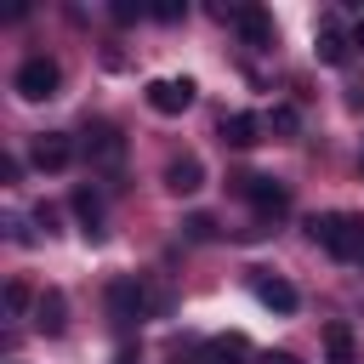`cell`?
I'll return each instance as SVG.
<instances>
[{
  "label": "cell",
  "instance_id": "20",
  "mask_svg": "<svg viewBox=\"0 0 364 364\" xmlns=\"http://www.w3.org/2000/svg\"><path fill=\"white\" fill-rule=\"evenodd\" d=\"M136 17H148V6H125V0L114 6V23H136Z\"/></svg>",
  "mask_w": 364,
  "mask_h": 364
},
{
  "label": "cell",
  "instance_id": "9",
  "mask_svg": "<svg viewBox=\"0 0 364 364\" xmlns=\"http://www.w3.org/2000/svg\"><path fill=\"white\" fill-rule=\"evenodd\" d=\"M216 17H228V23L245 34V46H273V40H279V28H273V17H267L262 6H233V11L222 6Z\"/></svg>",
  "mask_w": 364,
  "mask_h": 364
},
{
  "label": "cell",
  "instance_id": "1",
  "mask_svg": "<svg viewBox=\"0 0 364 364\" xmlns=\"http://www.w3.org/2000/svg\"><path fill=\"white\" fill-rule=\"evenodd\" d=\"M307 233L336 256V262H358V245H364V216H347V210H324L307 222Z\"/></svg>",
  "mask_w": 364,
  "mask_h": 364
},
{
  "label": "cell",
  "instance_id": "19",
  "mask_svg": "<svg viewBox=\"0 0 364 364\" xmlns=\"http://www.w3.org/2000/svg\"><path fill=\"white\" fill-rule=\"evenodd\" d=\"M28 307H34V296H28V284H17V279H11V284H6V313H11V318H23Z\"/></svg>",
  "mask_w": 364,
  "mask_h": 364
},
{
  "label": "cell",
  "instance_id": "18",
  "mask_svg": "<svg viewBox=\"0 0 364 364\" xmlns=\"http://www.w3.org/2000/svg\"><path fill=\"white\" fill-rule=\"evenodd\" d=\"M182 233H188L193 245H210V239H216V222H210L205 210H193V216H182Z\"/></svg>",
  "mask_w": 364,
  "mask_h": 364
},
{
  "label": "cell",
  "instance_id": "8",
  "mask_svg": "<svg viewBox=\"0 0 364 364\" xmlns=\"http://www.w3.org/2000/svg\"><path fill=\"white\" fill-rule=\"evenodd\" d=\"M313 51H318V63H330V68H341L347 57H353V34L341 28V17L330 11V17H318V28H313Z\"/></svg>",
  "mask_w": 364,
  "mask_h": 364
},
{
  "label": "cell",
  "instance_id": "2",
  "mask_svg": "<svg viewBox=\"0 0 364 364\" xmlns=\"http://www.w3.org/2000/svg\"><path fill=\"white\" fill-rule=\"evenodd\" d=\"M57 85H63V68H57V57H46V51L23 57L17 74H11V91H17L23 102H46V97H57Z\"/></svg>",
  "mask_w": 364,
  "mask_h": 364
},
{
  "label": "cell",
  "instance_id": "24",
  "mask_svg": "<svg viewBox=\"0 0 364 364\" xmlns=\"http://www.w3.org/2000/svg\"><path fill=\"white\" fill-rule=\"evenodd\" d=\"M34 222H40L46 233H57V210H51V205H40V210H34Z\"/></svg>",
  "mask_w": 364,
  "mask_h": 364
},
{
  "label": "cell",
  "instance_id": "3",
  "mask_svg": "<svg viewBox=\"0 0 364 364\" xmlns=\"http://www.w3.org/2000/svg\"><path fill=\"white\" fill-rule=\"evenodd\" d=\"M80 154H85V165L91 171H119L125 165V136H119V125H108V119H91L85 131H80Z\"/></svg>",
  "mask_w": 364,
  "mask_h": 364
},
{
  "label": "cell",
  "instance_id": "21",
  "mask_svg": "<svg viewBox=\"0 0 364 364\" xmlns=\"http://www.w3.org/2000/svg\"><path fill=\"white\" fill-rule=\"evenodd\" d=\"M256 364H301V358H296V353H284V347H267Z\"/></svg>",
  "mask_w": 364,
  "mask_h": 364
},
{
  "label": "cell",
  "instance_id": "10",
  "mask_svg": "<svg viewBox=\"0 0 364 364\" xmlns=\"http://www.w3.org/2000/svg\"><path fill=\"white\" fill-rule=\"evenodd\" d=\"M165 188H171V193H199V188H205V159H199V154L165 159Z\"/></svg>",
  "mask_w": 364,
  "mask_h": 364
},
{
  "label": "cell",
  "instance_id": "25",
  "mask_svg": "<svg viewBox=\"0 0 364 364\" xmlns=\"http://www.w3.org/2000/svg\"><path fill=\"white\" fill-rule=\"evenodd\" d=\"M114 364H142V353H136V347H119V353H114Z\"/></svg>",
  "mask_w": 364,
  "mask_h": 364
},
{
  "label": "cell",
  "instance_id": "11",
  "mask_svg": "<svg viewBox=\"0 0 364 364\" xmlns=\"http://www.w3.org/2000/svg\"><path fill=\"white\" fill-rule=\"evenodd\" d=\"M34 330L40 336H63L68 330V296L63 290H40L34 296Z\"/></svg>",
  "mask_w": 364,
  "mask_h": 364
},
{
  "label": "cell",
  "instance_id": "22",
  "mask_svg": "<svg viewBox=\"0 0 364 364\" xmlns=\"http://www.w3.org/2000/svg\"><path fill=\"white\" fill-rule=\"evenodd\" d=\"M148 17H159V23H176V17H182V6H171V0H165V6H148Z\"/></svg>",
  "mask_w": 364,
  "mask_h": 364
},
{
  "label": "cell",
  "instance_id": "12",
  "mask_svg": "<svg viewBox=\"0 0 364 364\" xmlns=\"http://www.w3.org/2000/svg\"><path fill=\"white\" fill-rule=\"evenodd\" d=\"M68 205H74V216H80V233H85L91 245H102V193H97V188H74Z\"/></svg>",
  "mask_w": 364,
  "mask_h": 364
},
{
  "label": "cell",
  "instance_id": "7",
  "mask_svg": "<svg viewBox=\"0 0 364 364\" xmlns=\"http://www.w3.org/2000/svg\"><path fill=\"white\" fill-rule=\"evenodd\" d=\"M74 154H80V142H74V136H63V131H40V136L28 142V165H34V171H46V176L68 171V165H74Z\"/></svg>",
  "mask_w": 364,
  "mask_h": 364
},
{
  "label": "cell",
  "instance_id": "16",
  "mask_svg": "<svg viewBox=\"0 0 364 364\" xmlns=\"http://www.w3.org/2000/svg\"><path fill=\"white\" fill-rule=\"evenodd\" d=\"M324 353H330V364H358L353 330H347V324H324Z\"/></svg>",
  "mask_w": 364,
  "mask_h": 364
},
{
  "label": "cell",
  "instance_id": "15",
  "mask_svg": "<svg viewBox=\"0 0 364 364\" xmlns=\"http://www.w3.org/2000/svg\"><path fill=\"white\" fill-rule=\"evenodd\" d=\"M245 336H216V341H205L199 347V364H245Z\"/></svg>",
  "mask_w": 364,
  "mask_h": 364
},
{
  "label": "cell",
  "instance_id": "14",
  "mask_svg": "<svg viewBox=\"0 0 364 364\" xmlns=\"http://www.w3.org/2000/svg\"><path fill=\"white\" fill-rule=\"evenodd\" d=\"M250 290H256V301H262V307H273V313H296V284L256 273V279H250Z\"/></svg>",
  "mask_w": 364,
  "mask_h": 364
},
{
  "label": "cell",
  "instance_id": "6",
  "mask_svg": "<svg viewBox=\"0 0 364 364\" xmlns=\"http://www.w3.org/2000/svg\"><path fill=\"white\" fill-rule=\"evenodd\" d=\"M148 108L154 114H165V119H176V114H188L193 108V97H199V85L188 80V74H171V80H148Z\"/></svg>",
  "mask_w": 364,
  "mask_h": 364
},
{
  "label": "cell",
  "instance_id": "23",
  "mask_svg": "<svg viewBox=\"0 0 364 364\" xmlns=\"http://www.w3.org/2000/svg\"><path fill=\"white\" fill-rule=\"evenodd\" d=\"M6 228H11V245H34V233H28V228H23V216H11V222H6Z\"/></svg>",
  "mask_w": 364,
  "mask_h": 364
},
{
  "label": "cell",
  "instance_id": "5",
  "mask_svg": "<svg viewBox=\"0 0 364 364\" xmlns=\"http://www.w3.org/2000/svg\"><path fill=\"white\" fill-rule=\"evenodd\" d=\"M148 307H154V301H148V290H142L136 279H108V324H114V330H136Z\"/></svg>",
  "mask_w": 364,
  "mask_h": 364
},
{
  "label": "cell",
  "instance_id": "17",
  "mask_svg": "<svg viewBox=\"0 0 364 364\" xmlns=\"http://www.w3.org/2000/svg\"><path fill=\"white\" fill-rule=\"evenodd\" d=\"M267 131H273L279 142H290V136L301 131V119H296V108H273V114H267Z\"/></svg>",
  "mask_w": 364,
  "mask_h": 364
},
{
  "label": "cell",
  "instance_id": "13",
  "mask_svg": "<svg viewBox=\"0 0 364 364\" xmlns=\"http://www.w3.org/2000/svg\"><path fill=\"white\" fill-rule=\"evenodd\" d=\"M262 125H267L262 114H228L222 119V142L228 148H256L262 142Z\"/></svg>",
  "mask_w": 364,
  "mask_h": 364
},
{
  "label": "cell",
  "instance_id": "4",
  "mask_svg": "<svg viewBox=\"0 0 364 364\" xmlns=\"http://www.w3.org/2000/svg\"><path fill=\"white\" fill-rule=\"evenodd\" d=\"M239 182V193L250 199V210H256V222L267 228V222H279L284 210H290V188L284 182H273V176H256V171H245V176H233Z\"/></svg>",
  "mask_w": 364,
  "mask_h": 364
},
{
  "label": "cell",
  "instance_id": "26",
  "mask_svg": "<svg viewBox=\"0 0 364 364\" xmlns=\"http://www.w3.org/2000/svg\"><path fill=\"white\" fill-rule=\"evenodd\" d=\"M358 267H364V245H358Z\"/></svg>",
  "mask_w": 364,
  "mask_h": 364
}]
</instances>
